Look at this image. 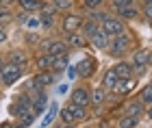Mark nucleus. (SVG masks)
I'll use <instances>...</instances> for the list:
<instances>
[{
    "instance_id": "obj_11",
    "label": "nucleus",
    "mask_w": 152,
    "mask_h": 128,
    "mask_svg": "<svg viewBox=\"0 0 152 128\" xmlns=\"http://www.w3.org/2000/svg\"><path fill=\"white\" fill-rule=\"evenodd\" d=\"M122 113L124 115H133V117H143V113H146V104L141 102L139 98H124L122 102Z\"/></svg>"
},
{
    "instance_id": "obj_32",
    "label": "nucleus",
    "mask_w": 152,
    "mask_h": 128,
    "mask_svg": "<svg viewBox=\"0 0 152 128\" xmlns=\"http://www.w3.org/2000/svg\"><path fill=\"white\" fill-rule=\"evenodd\" d=\"M26 31H39L41 28V22H39V13H31L28 15V20L22 24Z\"/></svg>"
},
{
    "instance_id": "obj_40",
    "label": "nucleus",
    "mask_w": 152,
    "mask_h": 128,
    "mask_svg": "<svg viewBox=\"0 0 152 128\" xmlns=\"http://www.w3.org/2000/svg\"><path fill=\"white\" fill-rule=\"evenodd\" d=\"M54 128H80L78 124H61V122H54Z\"/></svg>"
},
{
    "instance_id": "obj_36",
    "label": "nucleus",
    "mask_w": 152,
    "mask_h": 128,
    "mask_svg": "<svg viewBox=\"0 0 152 128\" xmlns=\"http://www.w3.org/2000/svg\"><path fill=\"white\" fill-rule=\"evenodd\" d=\"M150 70V65H133V76L135 78H141V76H146Z\"/></svg>"
},
{
    "instance_id": "obj_31",
    "label": "nucleus",
    "mask_w": 152,
    "mask_h": 128,
    "mask_svg": "<svg viewBox=\"0 0 152 128\" xmlns=\"http://www.w3.org/2000/svg\"><path fill=\"white\" fill-rule=\"evenodd\" d=\"M109 2V11L115 13L117 9H124V7H130V4H139V0H107Z\"/></svg>"
},
{
    "instance_id": "obj_37",
    "label": "nucleus",
    "mask_w": 152,
    "mask_h": 128,
    "mask_svg": "<svg viewBox=\"0 0 152 128\" xmlns=\"http://www.w3.org/2000/svg\"><path fill=\"white\" fill-rule=\"evenodd\" d=\"M65 76L70 78V80H76V78H78V70H76V63H74V65H72V63L67 65V70H65Z\"/></svg>"
},
{
    "instance_id": "obj_8",
    "label": "nucleus",
    "mask_w": 152,
    "mask_h": 128,
    "mask_svg": "<svg viewBox=\"0 0 152 128\" xmlns=\"http://www.w3.org/2000/svg\"><path fill=\"white\" fill-rule=\"evenodd\" d=\"M22 76H24L22 67H18L13 63H4L2 72H0V85H2V87H11V85H15Z\"/></svg>"
},
{
    "instance_id": "obj_29",
    "label": "nucleus",
    "mask_w": 152,
    "mask_h": 128,
    "mask_svg": "<svg viewBox=\"0 0 152 128\" xmlns=\"http://www.w3.org/2000/svg\"><path fill=\"white\" fill-rule=\"evenodd\" d=\"M13 20H15V9H13V7H2L0 4V26L13 22Z\"/></svg>"
},
{
    "instance_id": "obj_46",
    "label": "nucleus",
    "mask_w": 152,
    "mask_h": 128,
    "mask_svg": "<svg viewBox=\"0 0 152 128\" xmlns=\"http://www.w3.org/2000/svg\"><path fill=\"white\" fill-rule=\"evenodd\" d=\"M148 128H152V126H148Z\"/></svg>"
},
{
    "instance_id": "obj_33",
    "label": "nucleus",
    "mask_w": 152,
    "mask_h": 128,
    "mask_svg": "<svg viewBox=\"0 0 152 128\" xmlns=\"http://www.w3.org/2000/svg\"><path fill=\"white\" fill-rule=\"evenodd\" d=\"M139 9H141V17L146 22L152 24V0H141L139 2Z\"/></svg>"
},
{
    "instance_id": "obj_39",
    "label": "nucleus",
    "mask_w": 152,
    "mask_h": 128,
    "mask_svg": "<svg viewBox=\"0 0 152 128\" xmlns=\"http://www.w3.org/2000/svg\"><path fill=\"white\" fill-rule=\"evenodd\" d=\"M7 39H9V35H7V28H4V26H0V46L7 44Z\"/></svg>"
},
{
    "instance_id": "obj_18",
    "label": "nucleus",
    "mask_w": 152,
    "mask_h": 128,
    "mask_svg": "<svg viewBox=\"0 0 152 128\" xmlns=\"http://www.w3.org/2000/svg\"><path fill=\"white\" fill-rule=\"evenodd\" d=\"M115 15L122 17L124 22H137L141 17V9H139V4H130V7H124V9H117Z\"/></svg>"
},
{
    "instance_id": "obj_38",
    "label": "nucleus",
    "mask_w": 152,
    "mask_h": 128,
    "mask_svg": "<svg viewBox=\"0 0 152 128\" xmlns=\"http://www.w3.org/2000/svg\"><path fill=\"white\" fill-rule=\"evenodd\" d=\"M57 93H59V96L70 93V85H67V83H59V85H57Z\"/></svg>"
},
{
    "instance_id": "obj_23",
    "label": "nucleus",
    "mask_w": 152,
    "mask_h": 128,
    "mask_svg": "<svg viewBox=\"0 0 152 128\" xmlns=\"http://www.w3.org/2000/svg\"><path fill=\"white\" fill-rule=\"evenodd\" d=\"M39 22H41V31H52L59 24V13H39Z\"/></svg>"
},
{
    "instance_id": "obj_19",
    "label": "nucleus",
    "mask_w": 152,
    "mask_h": 128,
    "mask_svg": "<svg viewBox=\"0 0 152 128\" xmlns=\"http://www.w3.org/2000/svg\"><path fill=\"white\" fill-rule=\"evenodd\" d=\"M67 65H70V55H59V57H52V65H50V72L54 76H61V74H65Z\"/></svg>"
},
{
    "instance_id": "obj_30",
    "label": "nucleus",
    "mask_w": 152,
    "mask_h": 128,
    "mask_svg": "<svg viewBox=\"0 0 152 128\" xmlns=\"http://www.w3.org/2000/svg\"><path fill=\"white\" fill-rule=\"evenodd\" d=\"M107 0H80V9L83 13H87V11H98L104 7Z\"/></svg>"
},
{
    "instance_id": "obj_24",
    "label": "nucleus",
    "mask_w": 152,
    "mask_h": 128,
    "mask_svg": "<svg viewBox=\"0 0 152 128\" xmlns=\"http://www.w3.org/2000/svg\"><path fill=\"white\" fill-rule=\"evenodd\" d=\"M117 80H120V76L113 72V67H109V70H104V74H100V85L104 87V89H109V91L115 87Z\"/></svg>"
},
{
    "instance_id": "obj_2",
    "label": "nucleus",
    "mask_w": 152,
    "mask_h": 128,
    "mask_svg": "<svg viewBox=\"0 0 152 128\" xmlns=\"http://www.w3.org/2000/svg\"><path fill=\"white\" fill-rule=\"evenodd\" d=\"M83 24H85V15L78 11H67V13H61L59 15V31L67 35V33H76V31H83Z\"/></svg>"
},
{
    "instance_id": "obj_14",
    "label": "nucleus",
    "mask_w": 152,
    "mask_h": 128,
    "mask_svg": "<svg viewBox=\"0 0 152 128\" xmlns=\"http://www.w3.org/2000/svg\"><path fill=\"white\" fill-rule=\"evenodd\" d=\"M65 44L70 46V50L76 48V50H83V48H89V39L85 37V33L83 31H76V33H67V35H63Z\"/></svg>"
},
{
    "instance_id": "obj_47",
    "label": "nucleus",
    "mask_w": 152,
    "mask_h": 128,
    "mask_svg": "<svg viewBox=\"0 0 152 128\" xmlns=\"http://www.w3.org/2000/svg\"><path fill=\"white\" fill-rule=\"evenodd\" d=\"M0 87H2V85H0Z\"/></svg>"
},
{
    "instance_id": "obj_25",
    "label": "nucleus",
    "mask_w": 152,
    "mask_h": 128,
    "mask_svg": "<svg viewBox=\"0 0 152 128\" xmlns=\"http://www.w3.org/2000/svg\"><path fill=\"white\" fill-rule=\"evenodd\" d=\"M59 122L61 124H76V117H74V106L67 102L59 109Z\"/></svg>"
},
{
    "instance_id": "obj_12",
    "label": "nucleus",
    "mask_w": 152,
    "mask_h": 128,
    "mask_svg": "<svg viewBox=\"0 0 152 128\" xmlns=\"http://www.w3.org/2000/svg\"><path fill=\"white\" fill-rule=\"evenodd\" d=\"M31 98H33V113L39 117V115H44L46 113V109H48V96H46V89H37V91H33L31 93Z\"/></svg>"
},
{
    "instance_id": "obj_3",
    "label": "nucleus",
    "mask_w": 152,
    "mask_h": 128,
    "mask_svg": "<svg viewBox=\"0 0 152 128\" xmlns=\"http://www.w3.org/2000/svg\"><path fill=\"white\" fill-rule=\"evenodd\" d=\"M31 109H33V98H31L28 91L18 93L9 104V113H11V117H15V119H20L22 115H26V113H31Z\"/></svg>"
},
{
    "instance_id": "obj_34",
    "label": "nucleus",
    "mask_w": 152,
    "mask_h": 128,
    "mask_svg": "<svg viewBox=\"0 0 152 128\" xmlns=\"http://www.w3.org/2000/svg\"><path fill=\"white\" fill-rule=\"evenodd\" d=\"M35 117H37V115H35L33 111L26 113V115H22V117L18 119V126H20V128H31L33 124H35Z\"/></svg>"
},
{
    "instance_id": "obj_42",
    "label": "nucleus",
    "mask_w": 152,
    "mask_h": 128,
    "mask_svg": "<svg viewBox=\"0 0 152 128\" xmlns=\"http://www.w3.org/2000/svg\"><path fill=\"white\" fill-rule=\"evenodd\" d=\"M0 128H20V126H18V122H2Z\"/></svg>"
},
{
    "instance_id": "obj_17",
    "label": "nucleus",
    "mask_w": 152,
    "mask_h": 128,
    "mask_svg": "<svg viewBox=\"0 0 152 128\" xmlns=\"http://www.w3.org/2000/svg\"><path fill=\"white\" fill-rule=\"evenodd\" d=\"M59 102H50L48 104V109H46V113L41 115V124H39V128H50V126H54V122H57V117H59Z\"/></svg>"
},
{
    "instance_id": "obj_4",
    "label": "nucleus",
    "mask_w": 152,
    "mask_h": 128,
    "mask_svg": "<svg viewBox=\"0 0 152 128\" xmlns=\"http://www.w3.org/2000/svg\"><path fill=\"white\" fill-rule=\"evenodd\" d=\"M100 28H102V33H107L109 37L120 35V33L128 31V28H126V22H124L122 17H117L115 13H111V11H107L104 17L100 20Z\"/></svg>"
},
{
    "instance_id": "obj_20",
    "label": "nucleus",
    "mask_w": 152,
    "mask_h": 128,
    "mask_svg": "<svg viewBox=\"0 0 152 128\" xmlns=\"http://www.w3.org/2000/svg\"><path fill=\"white\" fill-rule=\"evenodd\" d=\"M111 67H113V72L120 78H130V76H133V63H130L128 59H117Z\"/></svg>"
},
{
    "instance_id": "obj_15",
    "label": "nucleus",
    "mask_w": 152,
    "mask_h": 128,
    "mask_svg": "<svg viewBox=\"0 0 152 128\" xmlns=\"http://www.w3.org/2000/svg\"><path fill=\"white\" fill-rule=\"evenodd\" d=\"M33 83H35V87H39V89H48V87L57 85V76L50 72V70H44V72H35L33 74Z\"/></svg>"
},
{
    "instance_id": "obj_45",
    "label": "nucleus",
    "mask_w": 152,
    "mask_h": 128,
    "mask_svg": "<svg viewBox=\"0 0 152 128\" xmlns=\"http://www.w3.org/2000/svg\"><path fill=\"white\" fill-rule=\"evenodd\" d=\"M7 61H4V55H0V70H2V65H4Z\"/></svg>"
},
{
    "instance_id": "obj_21",
    "label": "nucleus",
    "mask_w": 152,
    "mask_h": 128,
    "mask_svg": "<svg viewBox=\"0 0 152 128\" xmlns=\"http://www.w3.org/2000/svg\"><path fill=\"white\" fill-rule=\"evenodd\" d=\"M89 46L96 48V50H107V46H109V35H107V33H102V28L96 31L94 35L89 37Z\"/></svg>"
},
{
    "instance_id": "obj_28",
    "label": "nucleus",
    "mask_w": 152,
    "mask_h": 128,
    "mask_svg": "<svg viewBox=\"0 0 152 128\" xmlns=\"http://www.w3.org/2000/svg\"><path fill=\"white\" fill-rule=\"evenodd\" d=\"M137 98H139L146 106H148V104H152V80H150V83H146L139 91H137Z\"/></svg>"
},
{
    "instance_id": "obj_44",
    "label": "nucleus",
    "mask_w": 152,
    "mask_h": 128,
    "mask_svg": "<svg viewBox=\"0 0 152 128\" xmlns=\"http://www.w3.org/2000/svg\"><path fill=\"white\" fill-rule=\"evenodd\" d=\"M26 2H31V0H15V7H22V4H26Z\"/></svg>"
},
{
    "instance_id": "obj_22",
    "label": "nucleus",
    "mask_w": 152,
    "mask_h": 128,
    "mask_svg": "<svg viewBox=\"0 0 152 128\" xmlns=\"http://www.w3.org/2000/svg\"><path fill=\"white\" fill-rule=\"evenodd\" d=\"M33 65H35V70L37 72H44V70H50V65H52V57L50 55H46V52H35V57H33Z\"/></svg>"
},
{
    "instance_id": "obj_35",
    "label": "nucleus",
    "mask_w": 152,
    "mask_h": 128,
    "mask_svg": "<svg viewBox=\"0 0 152 128\" xmlns=\"http://www.w3.org/2000/svg\"><path fill=\"white\" fill-rule=\"evenodd\" d=\"M26 44L31 46V48H39V44H41V39H39V35H37V31H26Z\"/></svg>"
},
{
    "instance_id": "obj_5",
    "label": "nucleus",
    "mask_w": 152,
    "mask_h": 128,
    "mask_svg": "<svg viewBox=\"0 0 152 128\" xmlns=\"http://www.w3.org/2000/svg\"><path fill=\"white\" fill-rule=\"evenodd\" d=\"M39 52H46L50 57H59V55H70V46L65 44L63 37H52V39H41L39 44Z\"/></svg>"
},
{
    "instance_id": "obj_16",
    "label": "nucleus",
    "mask_w": 152,
    "mask_h": 128,
    "mask_svg": "<svg viewBox=\"0 0 152 128\" xmlns=\"http://www.w3.org/2000/svg\"><path fill=\"white\" fill-rule=\"evenodd\" d=\"M109 89H104L100 83L98 85H94L91 89H89V100H91V104L89 106H104L107 104V98H109Z\"/></svg>"
},
{
    "instance_id": "obj_26",
    "label": "nucleus",
    "mask_w": 152,
    "mask_h": 128,
    "mask_svg": "<svg viewBox=\"0 0 152 128\" xmlns=\"http://www.w3.org/2000/svg\"><path fill=\"white\" fill-rule=\"evenodd\" d=\"M139 124H141V117H133V115H122L117 117V124H115V128H139Z\"/></svg>"
},
{
    "instance_id": "obj_43",
    "label": "nucleus",
    "mask_w": 152,
    "mask_h": 128,
    "mask_svg": "<svg viewBox=\"0 0 152 128\" xmlns=\"http://www.w3.org/2000/svg\"><path fill=\"white\" fill-rule=\"evenodd\" d=\"M2 7H15V0H0Z\"/></svg>"
},
{
    "instance_id": "obj_1",
    "label": "nucleus",
    "mask_w": 152,
    "mask_h": 128,
    "mask_svg": "<svg viewBox=\"0 0 152 128\" xmlns=\"http://www.w3.org/2000/svg\"><path fill=\"white\" fill-rule=\"evenodd\" d=\"M137 48L135 46V35L130 31H124L120 35H113L109 37V46H107V52L111 55L115 61L117 59H124V57H130V52Z\"/></svg>"
},
{
    "instance_id": "obj_13",
    "label": "nucleus",
    "mask_w": 152,
    "mask_h": 128,
    "mask_svg": "<svg viewBox=\"0 0 152 128\" xmlns=\"http://www.w3.org/2000/svg\"><path fill=\"white\" fill-rule=\"evenodd\" d=\"M130 63L133 65H152V48L139 46L130 52Z\"/></svg>"
},
{
    "instance_id": "obj_7",
    "label": "nucleus",
    "mask_w": 152,
    "mask_h": 128,
    "mask_svg": "<svg viewBox=\"0 0 152 128\" xmlns=\"http://www.w3.org/2000/svg\"><path fill=\"white\" fill-rule=\"evenodd\" d=\"M89 89H91V87H89L85 80L78 83L76 87L70 89V93H67V102H72L76 106H89L91 104V100H89Z\"/></svg>"
},
{
    "instance_id": "obj_6",
    "label": "nucleus",
    "mask_w": 152,
    "mask_h": 128,
    "mask_svg": "<svg viewBox=\"0 0 152 128\" xmlns=\"http://www.w3.org/2000/svg\"><path fill=\"white\" fill-rule=\"evenodd\" d=\"M98 67H100V63H98V59L96 57H83V59H78L76 61V70H78V80H91L96 74H98Z\"/></svg>"
},
{
    "instance_id": "obj_27",
    "label": "nucleus",
    "mask_w": 152,
    "mask_h": 128,
    "mask_svg": "<svg viewBox=\"0 0 152 128\" xmlns=\"http://www.w3.org/2000/svg\"><path fill=\"white\" fill-rule=\"evenodd\" d=\"M50 2L59 11V15L61 13H67V11H74V7H76V0H50Z\"/></svg>"
},
{
    "instance_id": "obj_41",
    "label": "nucleus",
    "mask_w": 152,
    "mask_h": 128,
    "mask_svg": "<svg viewBox=\"0 0 152 128\" xmlns=\"http://www.w3.org/2000/svg\"><path fill=\"white\" fill-rule=\"evenodd\" d=\"M143 117H146L148 122H152V104H148V106H146V113H143Z\"/></svg>"
},
{
    "instance_id": "obj_10",
    "label": "nucleus",
    "mask_w": 152,
    "mask_h": 128,
    "mask_svg": "<svg viewBox=\"0 0 152 128\" xmlns=\"http://www.w3.org/2000/svg\"><path fill=\"white\" fill-rule=\"evenodd\" d=\"M137 87H139V85H137V78H135V76H130V78H120V80L115 83V87L111 89V93H113L115 98H122V100H124V98H128L133 91H137Z\"/></svg>"
},
{
    "instance_id": "obj_9",
    "label": "nucleus",
    "mask_w": 152,
    "mask_h": 128,
    "mask_svg": "<svg viewBox=\"0 0 152 128\" xmlns=\"http://www.w3.org/2000/svg\"><path fill=\"white\" fill-rule=\"evenodd\" d=\"M4 61L18 65V67H22V70H26V67L31 65L33 59H31V52L26 50V48H11V50L4 55Z\"/></svg>"
},
{
    "instance_id": "obj_48",
    "label": "nucleus",
    "mask_w": 152,
    "mask_h": 128,
    "mask_svg": "<svg viewBox=\"0 0 152 128\" xmlns=\"http://www.w3.org/2000/svg\"><path fill=\"white\" fill-rule=\"evenodd\" d=\"M139 2H141V0H139Z\"/></svg>"
}]
</instances>
